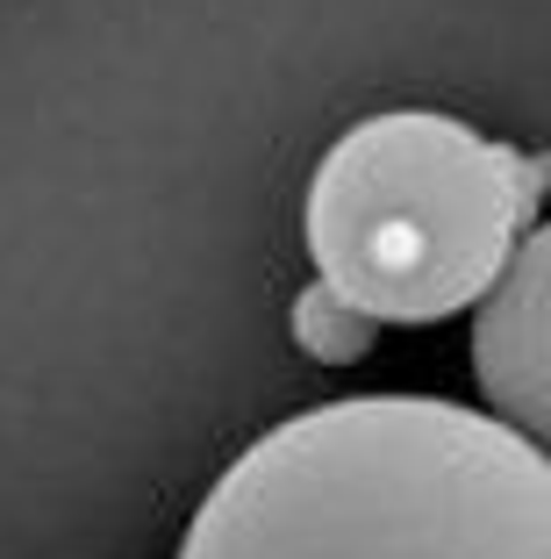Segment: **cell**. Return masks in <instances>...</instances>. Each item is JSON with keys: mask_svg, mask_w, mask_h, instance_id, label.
<instances>
[{"mask_svg": "<svg viewBox=\"0 0 551 559\" xmlns=\"http://www.w3.org/2000/svg\"><path fill=\"white\" fill-rule=\"evenodd\" d=\"M179 559H551V466L466 402L344 395L243 444Z\"/></svg>", "mask_w": 551, "mask_h": 559, "instance_id": "cell-1", "label": "cell"}, {"mask_svg": "<svg viewBox=\"0 0 551 559\" xmlns=\"http://www.w3.org/2000/svg\"><path fill=\"white\" fill-rule=\"evenodd\" d=\"M544 165L438 108L366 116L323 151L301 201L315 280L373 330L480 301L537 215Z\"/></svg>", "mask_w": 551, "mask_h": 559, "instance_id": "cell-2", "label": "cell"}, {"mask_svg": "<svg viewBox=\"0 0 551 559\" xmlns=\"http://www.w3.org/2000/svg\"><path fill=\"white\" fill-rule=\"evenodd\" d=\"M551 237L523 230L502 273L472 301V380L487 395V416L544 444L551 430Z\"/></svg>", "mask_w": 551, "mask_h": 559, "instance_id": "cell-3", "label": "cell"}, {"mask_svg": "<svg viewBox=\"0 0 551 559\" xmlns=\"http://www.w3.org/2000/svg\"><path fill=\"white\" fill-rule=\"evenodd\" d=\"M294 345L315 352L323 366H351V359H366V352H373V323H366V316H351L323 287V280H315L309 295L294 301Z\"/></svg>", "mask_w": 551, "mask_h": 559, "instance_id": "cell-4", "label": "cell"}]
</instances>
